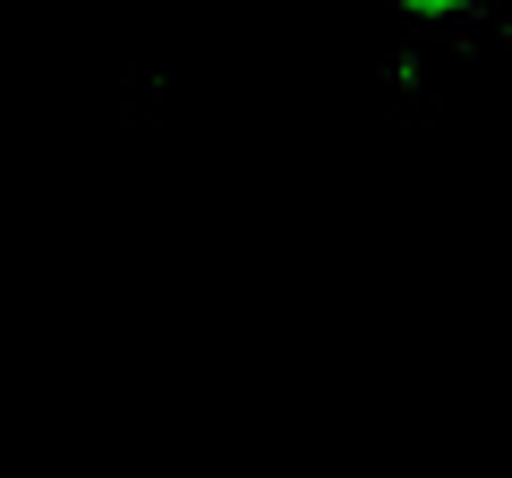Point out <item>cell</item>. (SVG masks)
Returning a JSON list of instances; mask_svg holds the SVG:
<instances>
[{
  "label": "cell",
  "mask_w": 512,
  "mask_h": 478,
  "mask_svg": "<svg viewBox=\"0 0 512 478\" xmlns=\"http://www.w3.org/2000/svg\"><path fill=\"white\" fill-rule=\"evenodd\" d=\"M410 18H461V9H478V0H402Z\"/></svg>",
  "instance_id": "1"
}]
</instances>
